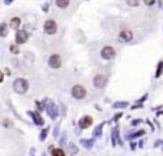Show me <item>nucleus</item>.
Returning a JSON list of instances; mask_svg holds the SVG:
<instances>
[{
	"instance_id": "obj_5",
	"label": "nucleus",
	"mask_w": 163,
	"mask_h": 156,
	"mask_svg": "<svg viewBox=\"0 0 163 156\" xmlns=\"http://www.w3.org/2000/svg\"><path fill=\"white\" fill-rule=\"evenodd\" d=\"M49 65L51 68H55V69L60 68L61 67V58L59 55H51L49 59Z\"/></svg>"
},
{
	"instance_id": "obj_26",
	"label": "nucleus",
	"mask_w": 163,
	"mask_h": 156,
	"mask_svg": "<svg viewBox=\"0 0 163 156\" xmlns=\"http://www.w3.org/2000/svg\"><path fill=\"white\" fill-rule=\"evenodd\" d=\"M3 79H4V74H3V72L0 70V83L3 82Z\"/></svg>"
},
{
	"instance_id": "obj_2",
	"label": "nucleus",
	"mask_w": 163,
	"mask_h": 156,
	"mask_svg": "<svg viewBox=\"0 0 163 156\" xmlns=\"http://www.w3.org/2000/svg\"><path fill=\"white\" fill-rule=\"evenodd\" d=\"M115 55H116V51H115V49L111 47V46H105V47L101 50V56H102L103 59H106V60H110V59L115 58Z\"/></svg>"
},
{
	"instance_id": "obj_24",
	"label": "nucleus",
	"mask_w": 163,
	"mask_h": 156,
	"mask_svg": "<svg viewBox=\"0 0 163 156\" xmlns=\"http://www.w3.org/2000/svg\"><path fill=\"white\" fill-rule=\"evenodd\" d=\"M46 134H47V129H43L42 133H41V136H40V140H41V141L45 140V138H46Z\"/></svg>"
},
{
	"instance_id": "obj_18",
	"label": "nucleus",
	"mask_w": 163,
	"mask_h": 156,
	"mask_svg": "<svg viewBox=\"0 0 163 156\" xmlns=\"http://www.w3.org/2000/svg\"><path fill=\"white\" fill-rule=\"evenodd\" d=\"M102 127H103V124H100V126L96 128V131H94V136H96V137H100V136H101V133H102Z\"/></svg>"
},
{
	"instance_id": "obj_7",
	"label": "nucleus",
	"mask_w": 163,
	"mask_h": 156,
	"mask_svg": "<svg viewBox=\"0 0 163 156\" xmlns=\"http://www.w3.org/2000/svg\"><path fill=\"white\" fill-rule=\"evenodd\" d=\"M120 41H124V42H129V41L133 40V32L130 29H122L120 32Z\"/></svg>"
},
{
	"instance_id": "obj_17",
	"label": "nucleus",
	"mask_w": 163,
	"mask_h": 156,
	"mask_svg": "<svg viewBox=\"0 0 163 156\" xmlns=\"http://www.w3.org/2000/svg\"><path fill=\"white\" fill-rule=\"evenodd\" d=\"M162 73H163V61H159V64H158V67H157V73H156V77L158 78Z\"/></svg>"
},
{
	"instance_id": "obj_19",
	"label": "nucleus",
	"mask_w": 163,
	"mask_h": 156,
	"mask_svg": "<svg viewBox=\"0 0 163 156\" xmlns=\"http://www.w3.org/2000/svg\"><path fill=\"white\" fill-rule=\"evenodd\" d=\"M140 3V0H127V4L130 7H138Z\"/></svg>"
},
{
	"instance_id": "obj_16",
	"label": "nucleus",
	"mask_w": 163,
	"mask_h": 156,
	"mask_svg": "<svg viewBox=\"0 0 163 156\" xmlns=\"http://www.w3.org/2000/svg\"><path fill=\"white\" fill-rule=\"evenodd\" d=\"M80 142H82V145H83V146H84L85 149H91V147L93 146V142L89 141V140H82Z\"/></svg>"
},
{
	"instance_id": "obj_3",
	"label": "nucleus",
	"mask_w": 163,
	"mask_h": 156,
	"mask_svg": "<svg viewBox=\"0 0 163 156\" xmlns=\"http://www.w3.org/2000/svg\"><path fill=\"white\" fill-rule=\"evenodd\" d=\"M43 29H45V32H46L47 35H54V33L56 32V29H58L56 22H55V20H52V19L46 20L45 26H43Z\"/></svg>"
},
{
	"instance_id": "obj_9",
	"label": "nucleus",
	"mask_w": 163,
	"mask_h": 156,
	"mask_svg": "<svg viewBox=\"0 0 163 156\" xmlns=\"http://www.w3.org/2000/svg\"><path fill=\"white\" fill-rule=\"evenodd\" d=\"M92 123H93V119L91 118V117H83L80 120H79V126H80V128H83V129H85V128H89L91 126H92Z\"/></svg>"
},
{
	"instance_id": "obj_8",
	"label": "nucleus",
	"mask_w": 163,
	"mask_h": 156,
	"mask_svg": "<svg viewBox=\"0 0 163 156\" xmlns=\"http://www.w3.org/2000/svg\"><path fill=\"white\" fill-rule=\"evenodd\" d=\"M15 40H17V44H24L26 41L28 40V33L26 32V31L20 29V31H18L17 35H15Z\"/></svg>"
},
{
	"instance_id": "obj_12",
	"label": "nucleus",
	"mask_w": 163,
	"mask_h": 156,
	"mask_svg": "<svg viewBox=\"0 0 163 156\" xmlns=\"http://www.w3.org/2000/svg\"><path fill=\"white\" fill-rule=\"evenodd\" d=\"M20 26V18L18 17H14L10 19V28H13V29H18Z\"/></svg>"
},
{
	"instance_id": "obj_11",
	"label": "nucleus",
	"mask_w": 163,
	"mask_h": 156,
	"mask_svg": "<svg viewBox=\"0 0 163 156\" xmlns=\"http://www.w3.org/2000/svg\"><path fill=\"white\" fill-rule=\"evenodd\" d=\"M29 115L33 118V120H35V123L37 124V126H42L43 124V119L41 118V115L38 113H33V111H29Z\"/></svg>"
},
{
	"instance_id": "obj_27",
	"label": "nucleus",
	"mask_w": 163,
	"mask_h": 156,
	"mask_svg": "<svg viewBox=\"0 0 163 156\" xmlns=\"http://www.w3.org/2000/svg\"><path fill=\"white\" fill-rule=\"evenodd\" d=\"M162 113H163V106L159 108V113H158V114H162Z\"/></svg>"
},
{
	"instance_id": "obj_15",
	"label": "nucleus",
	"mask_w": 163,
	"mask_h": 156,
	"mask_svg": "<svg viewBox=\"0 0 163 156\" xmlns=\"http://www.w3.org/2000/svg\"><path fill=\"white\" fill-rule=\"evenodd\" d=\"M56 5L61 9H64L69 5V0H56Z\"/></svg>"
},
{
	"instance_id": "obj_14",
	"label": "nucleus",
	"mask_w": 163,
	"mask_h": 156,
	"mask_svg": "<svg viewBox=\"0 0 163 156\" xmlns=\"http://www.w3.org/2000/svg\"><path fill=\"white\" fill-rule=\"evenodd\" d=\"M6 35H8V26L5 23H2L0 25V36L5 37Z\"/></svg>"
},
{
	"instance_id": "obj_25",
	"label": "nucleus",
	"mask_w": 163,
	"mask_h": 156,
	"mask_svg": "<svg viewBox=\"0 0 163 156\" xmlns=\"http://www.w3.org/2000/svg\"><path fill=\"white\" fill-rule=\"evenodd\" d=\"M156 3V0H144V4L145 5H153Z\"/></svg>"
},
{
	"instance_id": "obj_28",
	"label": "nucleus",
	"mask_w": 163,
	"mask_h": 156,
	"mask_svg": "<svg viewBox=\"0 0 163 156\" xmlns=\"http://www.w3.org/2000/svg\"><path fill=\"white\" fill-rule=\"evenodd\" d=\"M12 2H13V0H5V3H6V4H9V3H12Z\"/></svg>"
},
{
	"instance_id": "obj_6",
	"label": "nucleus",
	"mask_w": 163,
	"mask_h": 156,
	"mask_svg": "<svg viewBox=\"0 0 163 156\" xmlns=\"http://www.w3.org/2000/svg\"><path fill=\"white\" fill-rule=\"evenodd\" d=\"M93 83H94V86L96 87H98V88H102L106 86V83H107V78L102 74H98V76H96L94 79H93Z\"/></svg>"
},
{
	"instance_id": "obj_4",
	"label": "nucleus",
	"mask_w": 163,
	"mask_h": 156,
	"mask_svg": "<svg viewBox=\"0 0 163 156\" xmlns=\"http://www.w3.org/2000/svg\"><path fill=\"white\" fill-rule=\"evenodd\" d=\"M85 93H87V91H85V88L83 86H74L73 90H71V95L75 99H78V100L83 99L85 96Z\"/></svg>"
},
{
	"instance_id": "obj_10",
	"label": "nucleus",
	"mask_w": 163,
	"mask_h": 156,
	"mask_svg": "<svg viewBox=\"0 0 163 156\" xmlns=\"http://www.w3.org/2000/svg\"><path fill=\"white\" fill-rule=\"evenodd\" d=\"M47 113H49V115L52 118V119H55L58 117V108L55 106V104H49V106H47Z\"/></svg>"
},
{
	"instance_id": "obj_13",
	"label": "nucleus",
	"mask_w": 163,
	"mask_h": 156,
	"mask_svg": "<svg viewBox=\"0 0 163 156\" xmlns=\"http://www.w3.org/2000/svg\"><path fill=\"white\" fill-rule=\"evenodd\" d=\"M50 150H51L52 156H65V152H64L61 149H54V147H50Z\"/></svg>"
},
{
	"instance_id": "obj_23",
	"label": "nucleus",
	"mask_w": 163,
	"mask_h": 156,
	"mask_svg": "<svg viewBox=\"0 0 163 156\" xmlns=\"http://www.w3.org/2000/svg\"><path fill=\"white\" fill-rule=\"evenodd\" d=\"M77 152H78V150H77V147H75V145H70V154L75 155Z\"/></svg>"
},
{
	"instance_id": "obj_20",
	"label": "nucleus",
	"mask_w": 163,
	"mask_h": 156,
	"mask_svg": "<svg viewBox=\"0 0 163 156\" xmlns=\"http://www.w3.org/2000/svg\"><path fill=\"white\" fill-rule=\"evenodd\" d=\"M144 134V131H139L138 133H134V134H130L127 138H135V137H139V136H143Z\"/></svg>"
},
{
	"instance_id": "obj_22",
	"label": "nucleus",
	"mask_w": 163,
	"mask_h": 156,
	"mask_svg": "<svg viewBox=\"0 0 163 156\" xmlns=\"http://www.w3.org/2000/svg\"><path fill=\"white\" fill-rule=\"evenodd\" d=\"M10 51H12L13 54H18L19 53V49L17 45H10Z\"/></svg>"
},
{
	"instance_id": "obj_21",
	"label": "nucleus",
	"mask_w": 163,
	"mask_h": 156,
	"mask_svg": "<svg viewBox=\"0 0 163 156\" xmlns=\"http://www.w3.org/2000/svg\"><path fill=\"white\" fill-rule=\"evenodd\" d=\"M127 106V102H116L114 104V108H126Z\"/></svg>"
},
{
	"instance_id": "obj_1",
	"label": "nucleus",
	"mask_w": 163,
	"mask_h": 156,
	"mask_svg": "<svg viewBox=\"0 0 163 156\" xmlns=\"http://www.w3.org/2000/svg\"><path fill=\"white\" fill-rule=\"evenodd\" d=\"M13 88H14V91L18 92V93H24V92H27V90H28V82H27L26 79H23V78H18V79L14 82Z\"/></svg>"
}]
</instances>
